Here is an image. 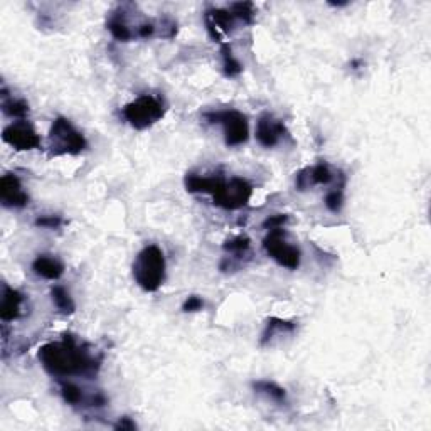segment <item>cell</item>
<instances>
[{"label":"cell","mask_w":431,"mask_h":431,"mask_svg":"<svg viewBox=\"0 0 431 431\" xmlns=\"http://www.w3.org/2000/svg\"><path fill=\"white\" fill-rule=\"evenodd\" d=\"M37 358L44 371L54 378H95L101 366V359L95 358L88 346L78 342L73 335H64L61 342L44 344L39 349Z\"/></svg>","instance_id":"obj_1"},{"label":"cell","mask_w":431,"mask_h":431,"mask_svg":"<svg viewBox=\"0 0 431 431\" xmlns=\"http://www.w3.org/2000/svg\"><path fill=\"white\" fill-rule=\"evenodd\" d=\"M166 256L162 249L155 245H148L137 254L133 261V278L137 285L145 292L154 293L164 285L166 280Z\"/></svg>","instance_id":"obj_2"},{"label":"cell","mask_w":431,"mask_h":431,"mask_svg":"<svg viewBox=\"0 0 431 431\" xmlns=\"http://www.w3.org/2000/svg\"><path fill=\"white\" fill-rule=\"evenodd\" d=\"M166 103L160 96L140 95L121 109V116L135 130H147L154 127L166 115Z\"/></svg>","instance_id":"obj_3"},{"label":"cell","mask_w":431,"mask_h":431,"mask_svg":"<svg viewBox=\"0 0 431 431\" xmlns=\"http://www.w3.org/2000/svg\"><path fill=\"white\" fill-rule=\"evenodd\" d=\"M88 142L85 135L64 116H58L49 130V154L51 157L78 155L86 150Z\"/></svg>","instance_id":"obj_4"},{"label":"cell","mask_w":431,"mask_h":431,"mask_svg":"<svg viewBox=\"0 0 431 431\" xmlns=\"http://www.w3.org/2000/svg\"><path fill=\"white\" fill-rule=\"evenodd\" d=\"M211 195H213L214 206L226 211H236L248 206V202L252 201L253 186L243 177H231L226 180L222 175H219Z\"/></svg>","instance_id":"obj_5"},{"label":"cell","mask_w":431,"mask_h":431,"mask_svg":"<svg viewBox=\"0 0 431 431\" xmlns=\"http://www.w3.org/2000/svg\"><path fill=\"white\" fill-rule=\"evenodd\" d=\"M209 123H219L225 130V142L228 147H240L248 142L249 127L248 118L238 109H219V112L206 113Z\"/></svg>","instance_id":"obj_6"},{"label":"cell","mask_w":431,"mask_h":431,"mask_svg":"<svg viewBox=\"0 0 431 431\" xmlns=\"http://www.w3.org/2000/svg\"><path fill=\"white\" fill-rule=\"evenodd\" d=\"M263 249L280 266H285L288 270H299L301 253L299 246L287 241V233L283 228L268 231L263 240Z\"/></svg>","instance_id":"obj_7"},{"label":"cell","mask_w":431,"mask_h":431,"mask_svg":"<svg viewBox=\"0 0 431 431\" xmlns=\"http://www.w3.org/2000/svg\"><path fill=\"white\" fill-rule=\"evenodd\" d=\"M2 140L19 152L36 150L41 147V137L34 130L33 125L27 123L26 120L7 125L2 132Z\"/></svg>","instance_id":"obj_8"},{"label":"cell","mask_w":431,"mask_h":431,"mask_svg":"<svg viewBox=\"0 0 431 431\" xmlns=\"http://www.w3.org/2000/svg\"><path fill=\"white\" fill-rule=\"evenodd\" d=\"M256 140L261 147L272 148L278 145L285 135H288L287 127L281 120L275 118L272 113H263L256 121Z\"/></svg>","instance_id":"obj_9"},{"label":"cell","mask_w":431,"mask_h":431,"mask_svg":"<svg viewBox=\"0 0 431 431\" xmlns=\"http://www.w3.org/2000/svg\"><path fill=\"white\" fill-rule=\"evenodd\" d=\"M0 202L9 209H22L29 204V195L15 174H6L0 179Z\"/></svg>","instance_id":"obj_10"},{"label":"cell","mask_w":431,"mask_h":431,"mask_svg":"<svg viewBox=\"0 0 431 431\" xmlns=\"http://www.w3.org/2000/svg\"><path fill=\"white\" fill-rule=\"evenodd\" d=\"M334 174H332L331 167L325 162H319L312 167L301 168L300 172H297L295 177V187L300 192L312 189L315 186H327L332 182Z\"/></svg>","instance_id":"obj_11"},{"label":"cell","mask_w":431,"mask_h":431,"mask_svg":"<svg viewBox=\"0 0 431 431\" xmlns=\"http://www.w3.org/2000/svg\"><path fill=\"white\" fill-rule=\"evenodd\" d=\"M26 297L19 290L10 288L9 285H2V304H0V319L3 322H14L22 315V305Z\"/></svg>","instance_id":"obj_12"},{"label":"cell","mask_w":431,"mask_h":431,"mask_svg":"<svg viewBox=\"0 0 431 431\" xmlns=\"http://www.w3.org/2000/svg\"><path fill=\"white\" fill-rule=\"evenodd\" d=\"M33 270L37 276L46 278V280H60L64 275V265L58 258L51 254H39L33 261Z\"/></svg>","instance_id":"obj_13"},{"label":"cell","mask_w":431,"mask_h":431,"mask_svg":"<svg viewBox=\"0 0 431 431\" xmlns=\"http://www.w3.org/2000/svg\"><path fill=\"white\" fill-rule=\"evenodd\" d=\"M297 331V324L290 322V320L278 319V317H272V319L266 320L265 331L261 334L260 344L261 346H268L276 335H285V334H293Z\"/></svg>","instance_id":"obj_14"},{"label":"cell","mask_w":431,"mask_h":431,"mask_svg":"<svg viewBox=\"0 0 431 431\" xmlns=\"http://www.w3.org/2000/svg\"><path fill=\"white\" fill-rule=\"evenodd\" d=\"M107 29L109 30V34L120 42L132 41L133 36H135V33H133L132 27L128 26L127 19H125V12L121 9L115 10V12H112V15H109L107 21Z\"/></svg>","instance_id":"obj_15"},{"label":"cell","mask_w":431,"mask_h":431,"mask_svg":"<svg viewBox=\"0 0 431 431\" xmlns=\"http://www.w3.org/2000/svg\"><path fill=\"white\" fill-rule=\"evenodd\" d=\"M219 174L213 175H201L195 172H187L184 177V186L191 194H211L216 186Z\"/></svg>","instance_id":"obj_16"},{"label":"cell","mask_w":431,"mask_h":431,"mask_svg":"<svg viewBox=\"0 0 431 431\" xmlns=\"http://www.w3.org/2000/svg\"><path fill=\"white\" fill-rule=\"evenodd\" d=\"M2 112L10 118L24 120L29 115V103L21 98H12L7 93V88H2Z\"/></svg>","instance_id":"obj_17"},{"label":"cell","mask_w":431,"mask_h":431,"mask_svg":"<svg viewBox=\"0 0 431 431\" xmlns=\"http://www.w3.org/2000/svg\"><path fill=\"white\" fill-rule=\"evenodd\" d=\"M51 299H53V304L56 305L58 310L64 313V315H69V313L76 310V305H74L71 295H69L68 290L61 287V285L53 287V290H51Z\"/></svg>","instance_id":"obj_18"},{"label":"cell","mask_w":431,"mask_h":431,"mask_svg":"<svg viewBox=\"0 0 431 431\" xmlns=\"http://www.w3.org/2000/svg\"><path fill=\"white\" fill-rule=\"evenodd\" d=\"M253 389L256 391V393L265 394L266 398H270V399H272V401L283 403L285 399H287V391H285L283 387L278 386V384L273 382V381H256V382H253Z\"/></svg>","instance_id":"obj_19"},{"label":"cell","mask_w":431,"mask_h":431,"mask_svg":"<svg viewBox=\"0 0 431 431\" xmlns=\"http://www.w3.org/2000/svg\"><path fill=\"white\" fill-rule=\"evenodd\" d=\"M221 58H222V69H225V74L228 78L240 76L243 73V66L241 62L234 58L233 51H231L229 44L222 42L221 44Z\"/></svg>","instance_id":"obj_20"},{"label":"cell","mask_w":431,"mask_h":431,"mask_svg":"<svg viewBox=\"0 0 431 431\" xmlns=\"http://www.w3.org/2000/svg\"><path fill=\"white\" fill-rule=\"evenodd\" d=\"M229 12L234 15L236 21L245 22V24H253L256 9L252 2H236L229 7Z\"/></svg>","instance_id":"obj_21"},{"label":"cell","mask_w":431,"mask_h":431,"mask_svg":"<svg viewBox=\"0 0 431 431\" xmlns=\"http://www.w3.org/2000/svg\"><path fill=\"white\" fill-rule=\"evenodd\" d=\"M61 396H62V399H64V401L71 406H78V405H81V403H85L83 391L71 382L61 384Z\"/></svg>","instance_id":"obj_22"},{"label":"cell","mask_w":431,"mask_h":431,"mask_svg":"<svg viewBox=\"0 0 431 431\" xmlns=\"http://www.w3.org/2000/svg\"><path fill=\"white\" fill-rule=\"evenodd\" d=\"M344 186H346V184H340V186H337L335 189H332L327 195H325L324 202H325V206H327V209L332 211V213H339V211L342 209V206H344Z\"/></svg>","instance_id":"obj_23"},{"label":"cell","mask_w":431,"mask_h":431,"mask_svg":"<svg viewBox=\"0 0 431 431\" xmlns=\"http://www.w3.org/2000/svg\"><path fill=\"white\" fill-rule=\"evenodd\" d=\"M249 238L248 236H236L231 238L222 245V249L226 253H233V254H243L249 249Z\"/></svg>","instance_id":"obj_24"},{"label":"cell","mask_w":431,"mask_h":431,"mask_svg":"<svg viewBox=\"0 0 431 431\" xmlns=\"http://www.w3.org/2000/svg\"><path fill=\"white\" fill-rule=\"evenodd\" d=\"M34 225H36L37 228L58 229V228H60V226L62 225V219H61V216H54V214L39 216L36 221H34Z\"/></svg>","instance_id":"obj_25"},{"label":"cell","mask_w":431,"mask_h":431,"mask_svg":"<svg viewBox=\"0 0 431 431\" xmlns=\"http://www.w3.org/2000/svg\"><path fill=\"white\" fill-rule=\"evenodd\" d=\"M202 307H204V300L201 299V297H197V295L187 297L186 301H184V304H182V310L187 312V313L202 310Z\"/></svg>","instance_id":"obj_26"},{"label":"cell","mask_w":431,"mask_h":431,"mask_svg":"<svg viewBox=\"0 0 431 431\" xmlns=\"http://www.w3.org/2000/svg\"><path fill=\"white\" fill-rule=\"evenodd\" d=\"M288 221V216L285 214H275V216H270L268 219L263 222V228L266 229H276V228H283L285 222Z\"/></svg>","instance_id":"obj_27"},{"label":"cell","mask_w":431,"mask_h":431,"mask_svg":"<svg viewBox=\"0 0 431 431\" xmlns=\"http://www.w3.org/2000/svg\"><path fill=\"white\" fill-rule=\"evenodd\" d=\"M155 34V26L152 22H143L137 27V37L140 39H148Z\"/></svg>","instance_id":"obj_28"},{"label":"cell","mask_w":431,"mask_h":431,"mask_svg":"<svg viewBox=\"0 0 431 431\" xmlns=\"http://www.w3.org/2000/svg\"><path fill=\"white\" fill-rule=\"evenodd\" d=\"M115 430H121V431H125V430H127V431H133V430H137V425H135V423L132 421L130 418L125 416V418H120V421L116 423V425H115Z\"/></svg>","instance_id":"obj_29"}]
</instances>
